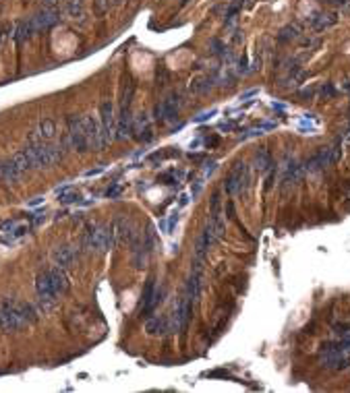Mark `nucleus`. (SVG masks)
I'll return each instance as SVG.
<instances>
[{
    "mask_svg": "<svg viewBox=\"0 0 350 393\" xmlns=\"http://www.w3.org/2000/svg\"><path fill=\"white\" fill-rule=\"evenodd\" d=\"M299 35V29L295 25H288V27H284L282 31H280V41H288V39H292V37H297Z\"/></svg>",
    "mask_w": 350,
    "mask_h": 393,
    "instance_id": "22",
    "label": "nucleus"
},
{
    "mask_svg": "<svg viewBox=\"0 0 350 393\" xmlns=\"http://www.w3.org/2000/svg\"><path fill=\"white\" fill-rule=\"evenodd\" d=\"M114 226H89L81 238V250L104 255L114 246Z\"/></svg>",
    "mask_w": 350,
    "mask_h": 393,
    "instance_id": "1",
    "label": "nucleus"
},
{
    "mask_svg": "<svg viewBox=\"0 0 350 393\" xmlns=\"http://www.w3.org/2000/svg\"><path fill=\"white\" fill-rule=\"evenodd\" d=\"M48 273H50V279L54 284V290L58 294H64L68 290V277H66L64 269L62 267H52V269H48Z\"/></svg>",
    "mask_w": 350,
    "mask_h": 393,
    "instance_id": "15",
    "label": "nucleus"
},
{
    "mask_svg": "<svg viewBox=\"0 0 350 393\" xmlns=\"http://www.w3.org/2000/svg\"><path fill=\"white\" fill-rule=\"evenodd\" d=\"M216 114H218V110H216V108H212V110H207V112H201V114H199V116H195V118H193V122H195V124H201V122H207L209 118H214Z\"/></svg>",
    "mask_w": 350,
    "mask_h": 393,
    "instance_id": "24",
    "label": "nucleus"
},
{
    "mask_svg": "<svg viewBox=\"0 0 350 393\" xmlns=\"http://www.w3.org/2000/svg\"><path fill=\"white\" fill-rule=\"evenodd\" d=\"M0 178H2V174H0Z\"/></svg>",
    "mask_w": 350,
    "mask_h": 393,
    "instance_id": "37",
    "label": "nucleus"
},
{
    "mask_svg": "<svg viewBox=\"0 0 350 393\" xmlns=\"http://www.w3.org/2000/svg\"><path fill=\"white\" fill-rule=\"evenodd\" d=\"M58 19H60L58 17V10L46 6L44 10H39L37 15L31 17V25H33L35 31H44V29H50V27H54L56 23H58Z\"/></svg>",
    "mask_w": 350,
    "mask_h": 393,
    "instance_id": "9",
    "label": "nucleus"
},
{
    "mask_svg": "<svg viewBox=\"0 0 350 393\" xmlns=\"http://www.w3.org/2000/svg\"><path fill=\"white\" fill-rule=\"evenodd\" d=\"M37 31L33 29V25H31V19L29 21H21L19 25H17V29H15V41H27V39H31L33 35H35Z\"/></svg>",
    "mask_w": 350,
    "mask_h": 393,
    "instance_id": "16",
    "label": "nucleus"
},
{
    "mask_svg": "<svg viewBox=\"0 0 350 393\" xmlns=\"http://www.w3.org/2000/svg\"><path fill=\"white\" fill-rule=\"evenodd\" d=\"M39 203H41V196H35V199H33L29 205H31V207H35V205H39Z\"/></svg>",
    "mask_w": 350,
    "mask_h": 393,
    "instance_id": "34",
    "label": "nucleus"
},
{
    "mask_svg": "<svg viewBox=\"0 0 350 393\" xmlns=\"http://www.w3.org/2000/svg\"><path fill=\"white\" fill-rule=\"evenodd\" d=\"M270 166H272L270 151L268 149H259V153H257V168H259V172H268Z\"/></svg>",
    "mask_w": 350,
    "mask_h": 393,
    "instance_id": "19",
    "label": "nucleus"
},
{
    "mask_svg": "<svg viewBox=\"0 0 350 393\" xmlns=\"http://www.w3.org/2000/svg\"><path fill=\"white\" fill-rule=\"evenodd\" d=\"M234 2H236V4H239V2H243V0H234Z\"/></svg>",
    "mask_w": 350,
    "mask_h": 393,
    "instance_id": "36",
    "label": "nucleus"
},
{
    "mask_svg": "<svg viewBox=\"0 0 350 393\" xmlns=\"http://www.w3.org/2000/svg\"><path fill=\"white\" fill-rule=\"evenodd\" d=\"M247 180H249L247 164L245 162H239V164L232 168V172H230V176L226 180V185H224V191H226L228 195H236L239 191H243V187L247 185Z\"/></svg>",
    "mask_w": 350,
    "mask_h": 393,
    "instance_id": "7",
    "label": "nucleus"
},
{
    "mask_svg": "<svg viewBox=\"0 0 350 393\" xmlns=\"http://www.w3.org/2000/svg\"><path fill=\"white\" fill-rule=\"evenodd\" d=\"M31 221H33V226H37V223H41V221H46V215H41V213H35V217H33Z\"/></svg>",
    "mask_w": 350,
    "mask_h": 393,
    "instance_id": "29",
    "label": "nucleus"
},
{
    "mask_svg": "<svg viewBox=\"0 0 350 393\" xmlns=\"http://www.w3.org/2000/svg\"><path fill=\"white\" fill-rule=\"evenodd\" d=\"M35 292H37V296H60V294L54 290V284H52L48 271L37 275V279H35Z\"/></svg>",
    "mask_w": 350,
    "mask_h": 393,
    "instance_id": "13",
    "label": "nucleus"
},
{
    "mask_svg": "<svg viewBox=\"0 0 350 393\" xmlns=\"http://www.w3.org/2000/svg\"><path fill=\"white\" fill-rule=\"evenodd\" d=\"M58 196H60V201L66 203V205H68V203H79V199H81V196H79L75 191H71V189H68L66 193H62V195H58Z\"/></svg>",
    "mask_w": 350,
    "mask_h": 393,
    "instance_id": "23",
    "label": "nucleus"
},
{
    "mask_svg": "<svg viewBox=\"0 0 350 393\" xmlns=\"http://www.w3.org/2000/svg\"><path fill=\"white\" fill-rule=\"evenodd\" d=\"M41 2H44V6H54L58 0H41Z\"/></svg>",
    "mask_w": 350,
    "mask_h": 393,
    "instance_id": "33",
    "label": "nucleus"
},
{
    "mask_svg": "<svg viewBox=\"0 0 350 393\" xmlns=\"http://www.w3.org/2000/svg\"><path fill=\"white\" fill-rule=\"evenodd\" d=\"M100 120H102V135H104V141L106 145L112 143L116 139V116H114V106L112 102H102L100 106Z\"/></svg>",
    "mask_w": 350,
    "mask_h": 393,
    "instance_id": "4",
    "label": "nucleus"
},
{
    "mask_svg": "<svg viewBox=\"0 0 350 393\" xmlns=\"http://www.w3.org/2000/svg\"><path fill=\"white\" fill-rule=\"evenodd\" d=\"M37 135H39L41 141H52L54 135H56V124H54V120H50V118L41 120L39 126H37Z\"/></svg>",
    "mask_w": 350,
    "mask_h": 393,
    "instance_id": "17",
    "label": "nucleus"
},
{
    "mask_svg": "<svg viewBox=\"0 0 350 393\" xmlns=\"http://www.w3.org/2000/svg\"><path fill=\"white\" fill-rule=\"evenodd\" d=\"M191 302L193 300L189 296H183V298L178 300V304L174 308V317L170 321V331H180V329L187 325V321L191 317Z\"/></svg>",
    "mask_w": 350,
    "mask_h": 393,
    "instance_id": "8",
    "label": "nucleus"
},
{
    "mask_svg": "<svg viewBox=\"0 0 350 393\" xmlns=\"http://www.w3.org/2000/svg\"><path fill=\"white\" fill-rule=\"evenodd\" d=\"M27 325L25 317L21 315L19 302L15 300H4L0 304V331L4 333H15Z\"/></svg>",
    "mask_w": 350,
    "mask_h": 393,
    "instance_id": "2",
    "label": "nucleus"
},
{
    "mask_svg": "<svg viewBox=\"0 0 350 393\" xmlns=\"http://www.w3.org/2000/svg\"><path fill=\"white\" fill-rule=\"evenodd\" d=\"M212 83H214V79H209V77L195 79L191 83V93H203V91H207L209 87H212Z\"/></svg>",
    "mask_w": 350,
    "mask_h": 393,
    "instance_id": "20",
    "label": "nucleus"
},
{
    "mask_svg": "<svg viewBox=\"0 0 350 393\" xmlns=\"http://www.w3.org/2000/svg\"><path fill=\"white\" fill-rule=\"evenodd\" d=\"M0 174H2V178L4 180H8V182H19L21 178H23V170H21V166L15 162V160H6L4 164H0Z\"/></svg>",
    "mask_w": 350,
    "mask_h": 393,
    "instance_id": "12",
    "label": "nucleus"
},
{
    "mask_svg": "<svg viewBox=\"0 0 350 393\" xmlns=\"http://www.w3.org/2000/svg\"><path fill=\"white\" fill-rule=\"evenodd\" d=\"M178 112H180V95L178 93H172V95H168L166 100H162L156 106V120L168 122V120L176 118Z\"/></svg>",
    "mask_w": 350,
    "mask_h": 393,
    "instance_id": "6",
    "label": "nucleus"
},
{
    "mask_svg": "<svg viewBox=\"0 0 350 393\" xmlns=\"http://www.w3.org/2000/svg\"><path fill=\"white\" fill-rule=\"evenodd\" d=\"M180 178H183V172H176L174 168H172V170H168V172H164V174H160V180L164 182V185H178Z\"/></svg>",
    "mask_w": 350,
    "mask_h": 393,
    "instance_id": "21",
    "label": "nucleus"
},
{
    "mask_svg": "<svg viewBox=\"0 0 350 393\" xmlns=\"http://www.w3.org/2000/svg\"><path fill=\"white\" fill-rule=\"evenodd\" d=\"M189 203V195H183V196H180V207H185Z\"/></svg>",
    "mask_w": 350,
    "mask_h": 393,
    "instance_id": "32",
    "label": "nucleus"
},
{
    "mask_svg": "<svg viewBox=\"0 0 350 393\" xmlns=\"http://www.w3.org/2000/svg\"><path fill=\"white\" fill-rule=\"evenodd\" d=\"M201 143H203L201 139H195V141H191V145H189V147H191V149H199V147H201Z\"/></svg>",
    "mask_w": 350,
    "mask_h": 393,
    "instance_id": "30",
    "label": "nucleus"
},
{
    "mask_svg": "<svg viewBox=\"0 0 350 393\" xmlns=\"http://www.w3.org/2000/svg\"><path fill=\"white\" fill-rule=\"evenodd\" d=\"M336 21H338V17H336V15H317V17L311 19V25H313V29L321 31V29H326V27L334 25Z\"/></svg>",
    "mask_w": 350,
    "mask_h": 393,
    "instance_id": "18",
    "label": "nucleus"
},
{
    "mask_svg": "<svg viewBox=\"0 0 350 393\" xmlns=\"http://www.w3.org/2000/svg\"><path fill=\"white\" fill-rule=\"evenodd\" d=\"M328 2H330V4H344L346 0H328Z\"/></svg>",
    "mask_w": 350,
    "mask_h": 393,
    "instance_id": "35",
    "label": "nucleus"
},
{
    "mask_svg": "<svg viewBox=\"0 0 350 393\" xmlns=\"http://www.w3.org/2000/svg\"><path fill=\"white\" fill-rule=\"evenodd\" d=\"M104 170H106V166H97V168H93V170H87V172L83 174V176H85V178H91V176H100Z\"/></svg>",
    "mask_w": 350,
    "mask_h": 393,
    "instance_id": "26",
    "label": "nucleus"
},
{
    "mask_svg": "<svg viewBox=\"0 0 350 393\" xmlns=\"http://www.w3.org/2000/svg\"><path fill=\"white\" fill-rule=\"evenodd\" d=\"M118 193H120V187L118 185H114V187H112V189H108V196H110V199H114V196H118Z\"/></svg>",
    "mask_w": 350,
    "mask_h": 393,
    "instance_id": "27",
    "label": "nucleus"
},
{
    "mask_svg": "<svg viewBox=\"0 0 350 393\" xmlns=\"http://www.w3.org/2000/svg\"><path fill=\"white\" fill-rule=\"evenodd\" d=\"M75 259H77V252L71 246H56L52 250V261H54L56 267H62V269L71 267V265L75 263Z\"/></svg>",
    "mask_w": 350,
    "mask_h": 393,
    "instance_id": "10",
    "label": "nucleus"
},
{
    "mask_svg": "<svg viewBox=\"0 0 350 393\" xmlns=\"http://www.w3.org/2000/svg\"><path fill=\"white\" fill-rule=\"evenodd\" d=\"M133 137L137 141H151V126H149V118L145 114H139L137 118H133Z\"/></svg>",
    "mask_w": 350,
    "mask_h": 393,
    "instance_id": "11",
    "label": "nucleus"
},
{
    "mask_svg": "<svg viewBox=\"0 0 350 393\" xmlns=\"http://www.w3.org/2000/svg\"><path fill=\"white\" fill-rule=\"evenodd\" d=\"M216 166H218V162H207V164L203 166V180H205V178H209V176L214 174Z\"/></svg>",
    "mask_w": 350,
    "mask_h": 393,
    "instance_id": "25",
    "label": "nucleus"
},
{
    "mask_svg": "<svg viewBox=\"0 0 350 393\" xmlns=\"http://www.w3.org/2000/svg\"><path fill=\"white\" fill-rule=\"evenodd\" d=\"M232 129V122H222L220 124V131H230Z\"/></svg>",
    "mask_w": 350,
    "mask_h": 393,
    "instance_id": "31",
    "label": "nucleus"
},
{
    "mask_svg": "<svg viewBox=\"0 0 350 393\" xmlns=\"http://www.w3.org/2000/svg\"><path fill=\"white\" fill-rule=\"evenodd\" d=\"M66 141L71 145V149L79 151V153H85L89 151V145H87V137H85V129H83V118L79 116H68V122H66Z\"/></svg>",
    "mask_w": 350,
    "mask_h": 393,
    "instance_id": "3",
    "label": "nucleus"
},
{
    "mask_svg": "<svg viewBox=\"0 0 350 393\" xmlns=\"http://www.w3.org/2000/svg\"><path fill=\"white\" fill-rule=\"evenodd\" d=\"M83 129H85V137H87V145L89 149L100 151L106 147L104 135H102V126L93 116H83Z\"/></svg>",
    "mask_w": 350,
    "mask_h": 393,
    "instance_id": "5",
    "label": "nucleus"
},
{
    "mask_svg": "<svg viewBox=\"0 0 350 393\" xmlns=\"http://www.w3.org/2000/svg\"><path fill=\"white\" fill-rule=\"evenodd\" d=\"M259 93V89H251V91H247V93H243L239 100H249V97H253V95H257Z\"/></svg>",
    "mask_w": 350,
    "mask_h": 393,
    "instance_id": "28",
    "label": "nucleus"
},
{
    "mask_svg": "<svg viewBox=\"0 0 350 393\" xmlns=\"http://www.w3.org/2000/svg\"><path fill=\"white\" fill-rule=\"evenodd\" d=\"M145 331L149 335H164L166 331H170V321L166 317H151L145 323Z\"/></svg>",
    "mask_w": 350,
    "mask_h": 393,
    "instance_id": "14",
    "label": "nucleus"
}]
</instances>
